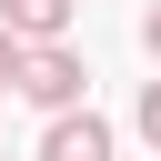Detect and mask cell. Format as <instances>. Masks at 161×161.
I'll list each match as a JSON object with an SVG mask.
<instances>
[{"label":"cell","instance_id":"cell-1","mask_svg":"<svg viewBox=\"0 0 161 161\" xmlns=\"http://www.w3.org/2000/svg\"><path fill=\"white\" fill-rule=\"evenodd\" d=\"M80 80H91V70H80V50H60V40H50V50H30V70H20V91H30L50 121H60V111H80Z\"/></svg>","mask_w":161,"mask_h":161},{"label":"cell","instance_id":"cell-2","mask_svg":"<svg viewBox=\"0 0 161 161\" xmlns=\"http://www.w3.org/2000/svg\"><path fill=\"white\" fill-rule=\"evenodd\" d=\"M40 161H111V121L101 111H60L40 131Z\"/></svg>","mask_w":161,"mask_h":161},{"label":"cell","instance_id":"cell-3","mask_svg":"<svg viewBox=\"0 0 161 161\" xmlns=\"http://www.w3.org/2000/svg\"><path fill=\"white\" fill-rule=\"evenodd\" d=\"M0 30L30 40V50H50V40L70 30V0H0Z\"/></svg>","mask_w":161,"mask_h":161},{"label":"cell","instance_id":"cell-4","mask_svg":"<svg viewBox=\"0 0 161 161\" xmlns=\"http://www.w3.org/2000/svg\"><path fill=\"white\" fill-rule=\"evenodd\" d=\"M20 70H30V40H10V30H0V91H20Z\"/></svg>","mask_w":161,"mask_h":161},{"label":"cell","instance_id":"cell-5","mask_svg":"<svg viewBox=\"0 0 161 161\" xmlns=\"http://www.w3.org/2000/svg\"><path fill=\"white\" fill-rule=\"evenodd\" d=\"M131 121H141V141L161 151V80H141V111H131Z\"/></svg>","mask_w":161,"mask_h":161},{"label":"cell","instance_id":"cell-6","mask_svg":"<svg viewBox=\"0 0 161 161\" xmlns=\"http://www.w3.org/2000/svg\"><path fill=\"white\" fill-rule=\"evenodd\" d=\"M141 50H151V60H161V0H151V10H141Z\"/></svg>","mask_w":161,"mask_h":161}]
</instances>
